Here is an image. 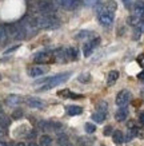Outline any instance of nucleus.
I'll use <instances>...</instances> for the list:
<instances>
[{
  "label": "nucleus",
  "instance_id": "nucleus-11",
  "mask_svg": "<svg viewBox=\"0 0 144 146\" xmlns=\"http://www.w3.org/2000/svg\"><path fill=\"white\" fill-rule=\"evenodd\" d=\"M57 5L66 9H75L79 5V0H55Z\"/></svg>",
  "mask_w": 144,
  "mask_h": 146
},
{
  "label": "nucleus",
  "instance_id": "nucleus-38",
  "mask_svg": "<svg viewBox=\"0 0 144 146\" xmlns=\"http://www.w3.org/2000/svg\"><path fill=\"white\" fill-rule=\"evenodd\" d=\"M137 78H139L140 80H144V71H141V72H140L139 75H137Z\"/></svg>",
  "mask_w": 144,
  "mask_h": 146
},
{
  "label": "nucleus",
  "instance_id": "nucleus-33",
  "mask_svg": "<svg viewBox=\"0 0 144 146\" xmlns=\"http://www.w3.org/2000/svg\"><path fill=\"white\" fill-rule=\"evenodd\" d=\"M140 35H141V31H140L137 27H135V31H133V39L137 40L140 38Z\"/></svg>",
  "mask_w": 144,
  "mask_h": 146
},
{
  "label": "nucleus",
  "instance_id": "nucleus-20",
  "mask_svg": "<svg viewBox=\"0 0 144 146\" xmlns=\"http://www.w3.org/2000/svg\"><path fill=\"white\" fill-rule=\"evenodd\" d=\"M66 52H67V59H71V60H76V59H78V55H79L78 48L70 47V48L66 50Z\"/></svg>",
  "mask_w": 144,
  "mask_h": 146
},
{
  "label": "nucleus",
  "instance_id": "nucleus-43",
  "mask_svg": "<svg viewBox=\"0 0 144 146\" xmlns=\"http://www.w3.org/2000/svg\"><path fill=\"white\" fill-rule=\"evenodd\" d=\"M141 94H143V97H144V90H143V93H141Z\"/></svg>",
  "mask_w": 144,
  "mask_h": 146
},
{
  "label": "nucleus",
  "instance_id": "nucleus-7",
  "mask_svg": "<svg viewBox=\"0 0 144 146\" xmlns=\"http://www.w3.org/2000/svg\"><path fill=\"white\" fill-rule=\"evenodd\" d=\"M37 11H40L41 15H52L55 12V5H53L52 1H48V0L39 1L37 3Z\"/></svg>",
  "mask_w": 144,
  "mask_h": 146
},
{
  "label": "nucleus",
  "instance_id": "nucleus-24",
  "mask_svg": "<svg viewBox=\"0 0 144 146\" xmlns=\"http://www.w3.org/2000/svg\"><path fill=\"white\" fill-rule=\"evenodd\" d=\"M78 80H79V82H82V83H88V82L91 80V74H89V72L80 74V75L78 76Z\"/></svg>",
  "mask_w": 144,
  "mask_h": 146
},
{
  "label": "nucleus",
  "instance_id": "nucleus-34",
  "mask_svg": "<svg viewBox=\"0 0 144 146\" xmlns=\"http://www.w3.org/2000/svg\"><path fill=\"white\" fill-rule=\"evenodd\" d=\"M137 63L141 67H144V54H140L139 56H137Z\"/></svg>",
  "mask_w": 144,
  "mask_h": 146
},
{
  "label": "nucleus",
  "instance_id": "nucleus-21",
  "mask_svg": "<svg viewBox=\"0 0 144 146\" xmlns=\"http://www.w3.org/2000/svg\"><path fill=\"white\" fill-rule=\"evenodd\" d=\"M91 118H92V121H95L96 123H103L105 121V114L104 113H100V111H95Z\"/></svg>",
  "mask_w": 144,
  "mask_h": 146
},
{
  "label": "nucleus",
  "instance_id": "nucleus-1",
  "mask_svg": "<svg viewBox=\"0 0 144 146\" xmlns=\"http://www.w3.org/2000/svg\"><path fill=\"white\" fill-rule=\"evenodd\" d=\"M36 22V27L37 30L41 28V30H52V28H57L60 26V22L59 19H56L53 15H41V16H37L35 18Z\"/></svg>",
  "mask_w": 144,
  "mask_h": 146
},
{
  "label": "nucleus",
  "instance_id": "nucleus-12",
  "mask_svg": "<svg viewBox=\"0 0 144 146\" xmlns=\"http://www.w3.org/2000/svg\"><path fill=\"white\" fill-rule=\"evenodd\" d=\"M26 103L30 107H32V109H43V107L45 106V105H44V102L41 101V99L35 98V97H28L26 99Z\"/></svg>",
  "mask_w": 144,
  "mask_h": 146
},
{
  "label": "nucleus",
  "instance_id": "nucleus-4",
  "mask_svg": "<svg viewBox=\"0 0 144 146\" xmlns=\"http://www.w3.org/2000/svg\"><path fill=\"white\" fill-rule=\"evenodd\" d=\"M132 98V94L130 90H122V91H119L118 95H116V99H115V102H116V105H118L119 107H126L128 103H130V101H131Z\"/></svg>",
  "mask_w": 144,
  "mask_h": 146
},
{
  "label": "nucleus",
  "instance_id": "nucleus-45",
  "mask_svg": "<svg viewBox=\"0 0 144 146\" xmlns=\"http://www.w3.org/2000/svg\"><path fill=\"white\" fill-rule=\"evenodd\" d=\"M0 79H1V75H0Z\"/></svg>",
  "mask_w": 144,
  "mask_h": 146
},
{
  "label": "nucleus",
  "instance_id": "nucleus-44",
  "mask_svg": "<svg viewBox=\"0 0 144 146\" xmlns=\"http://www.w3.org/2000/svg\"><path fill=\"white\" fill-rule=\"evenodd\" d=\"M67 146H72V145H67Z\"/></svg>",
  "mask_w": 144,
  "mask_h": 146
},
{
  "label": "nucleus",
  "instance_id": "nucleus-14",
  "mask_svg": "<svg viewBox=\"0 0 144 146\" xmlns=\"http://www.w3.org/2000/svg\"><path fill=\"white\" fill-rule=\"evenodd\" d=\"M57 95H59V97H63V98H71V99H80V98H83V95H80V94H75L74 91H71V90H68V89L59 91Z\"/></svg>",
  "mask_w": 144,
  "mask_h": 146
},
{
  "label": "nucleus",
  "instance_id": "nucleus-36",
  "mask_svg": "<svg viewBox=\"0 0 144 146\" xmlns=\"http://www.w3.org/2000/svg\"><path fill=\"white\" fill-rule=\"evenodd\" d=\"M67 141V137L66 135H61V137H59V139H57V142H59V145H64Z\"/></svg>",
  "mask_w": 144,
  "mask_h": 146
},
{
  "label": "nucleus",
  "instance_id": "nucleus-15",
  "mask_svg": "<svg viewBox=\"0 0 144 146\" xmlns=\"http://www.w3.org/2000/svg\"><path fill=\"white\" fill-rule=\"evenodd\" d=\"M127 117H128V109H127V107H120V109L115 113V118H116L118 122H123V121H126Z\"/></svg>",
  "mask_w": 144,
  "mask_h": 146
},
{
  "label": "nucleus",
  "instance_id": "nucleus-5",
  "mask_svg": "<svg viewBox=\"0 0 144 146\" xmlns=\"http://www.w3.org/2000/svg\"><path fill=\"white\" fill-rule=\"evenodd\" d=\"M97 20L99 24L105 28H108L114 24L115 20V12H103V13H97Z\"/></svg>",
  "mask_w": 144,
  "mask_h": 146
},
{
  "label": "nucleus",
  "instance_id": "nucleus-6",
  "mask_svg": "<svg viewBox=\"0 0 144 146\" xmlns=\"http://www.w3.org/2000/svg\"><path fill=\"white\" fill-rule=\"evenodd\" d=\"M100 44V38L99 36H95V38H92L91 40H88L87 43H84L83 44V54L84 56H89L92 54V51L97 47V46Z\"/></svg>",
  "mask_w": 144,
  "mask_h": 146
},
{
  "label": "nucleus",
  "instance_id": "nucleus-39",
  "mask_svg": "<svg viewBox=\"0 0 144 146\" xmlns=\"http://www.w3.org/2000/svg\"><path fill=\"white\" fill-rule=\"evenodd\" d=\"M13 146H27V145H24L23 142H18V143H15V145H13Z\"/></svg>",
  "mask_w": 144,
  "mask_h": 146
},
{
  "label": "nucleus",
  "instance_id": "nucleus-18",
  "mask_svg": "<svg viewBox=\"0 0 144 146\" xmlns=\"http://www.w3.org/2000/svg\"><path fill=\"white\" fill-rule=\"evenodd\" d=\"M118 79H119V71H116V70L109 71L108 76H107V84H108V86H112V84L116 83Z\"/></svg>",
  "mask_w": 144,
  "mask_h": 146
},
{
  "label": "nucleus",
  "instance_id": "nucleus-37",
  "mask_svg": "<svg viewBox=\"0 0 144 146\" xmlns=\"http://www.w3.org/2000/svg\"><path fill=\"white\" fill-rule=\"evenodd\" d=\"M139 121L141 125H144V113H141V114L139 115Z\"/></svg>",
  "mask_w": 144,
  "mask_h": 146
},
{
  "label": "nucleus",
  "instance_id": "nucleus-27",
  "mask_svg": "<svg viewBox=\"0 0 144 146\" xmlns=\"http://www.w3.org/2000/svg\"><path fill=\"white\" fill-rule=\"evenodd\" d=\"M127 23H128V24H131V26L136 27L140 23V19L137 18V16H135V15H132V16H130V18L127 19Z\"/></svg>",
  "mask_w": 144,
  "mask_h": 146
},
{
  "label": "nucleus",
  "instance_id": "nucleus-22",
  "mask_svg": "<svg viewBox=\"0 0 144 146\" xmlns=\"http://www.w3.org/2000/svg\"><path fill=\"white\" fill-rule=\"evenodd\" d=\"M39 145L40 146H51L52 145V138L49 137V135H47V134H44V135L40 137Z\"/></svg>",
  "mask_w": 144,
  "mask_h": 146
},
{
  "label": "nucleus",
  "instance_id": "nucleus-42",
  "mask_svg": "<svg viewBox=\"0 0 144 146\" xmlns=\"http://www.w3.org/2000/svg\"><path fill=\"white\" fill-rule=\"evenodd\" d=\"M0 146H8V145H7L5 142H0Z\"/></svg>",
  "mask_w": 144,
  "mask_h": 146
},
{
  "label": "nucleus",
  "instance_id": "nucleus-3",
  "mask_svg": "<svg viewBox=\"0 0 144 146\" xmlns=\"http://www.w3.org/2000/svg\"><path fill=\"white\" fill-rule=\"evenodd\" d=\"M5 27V31H7V35L12 39H24L27 36L26 31L20 23H13V24H7Z\"/></svg>",
  "mask_w": 144,
  "mask_h": 146
},
{
  "label": "nucleus",
  "instance_id": "nucleus-10",
  "mask_svg": "<svg viewBox=\"0 0 144 146\" xmlns=\"http://www.w3.org/2000/svg\"><path fill=\"white\" fill-rule=\"evenodd\" d=\"M47 71H48V67L41 66V64H39V66H32L28 68V75L32 76V78H36V76L44 75Z\"/></svg>",
  "mask_w": 144,
  "mask_h": 146
},
{
  "label": "nucleus",
  "instance_id": "nucleus-2",
  "mask_svg": "<svg viewBox=\"0 0 144 146\" xmlns=\"http://www.w3.org/2000/svg\"><path fill=\"white\" fill-rule=\"evenodd\" d=\"M71 76V72H61V74H57L55 76H51V78H48V80L45 83L40 87V91H47V90H51L53 87H56L59 84L64 83L68 80V78Z\"/></svg>",
  "mask_w": 144,
  "mask_h": 146
},
{
  "label": "nucleus",
  "instance_id": "nucleus-13",
  "mask_svg": "<svg viewBox=\"0 0 144 146\" xmlns=\"http://www.w3.org/2000/svg\"><path fill=\"white\" fill-rule=\"evenodd\" d=\"M53 55V59L55 60H57V62H66V60H68L67 59V52H66V48H57L55 50L52 52Z\"/></svg>",
  "mask_w": 144,
  "mask_h": 146
},
{
  "label": "nucleus",
  "instance_id": "nucleus-19",
  "mask_svg": "<svg viewBox=\"0 0 144 146\" xmlns=\"http://www.w3.org/2000/svg\"><path fill=\"white\" fill-rule=\"evenodd\" d=\"M112 139H114V142L118 143V145L123 143V141H124V134L122 133V130H115L114 133H112Z\"/></svg>",
  "mask_w": 144,
  "mask_h": 146
},
{
  "label": "nucleus",
  "instance_id": "nucleus-16",
  "mask_svg": "<svg viewBox=\"0 0 144 146\" xmlns=\"http://www.w3.org/2000/svg\"><path fill=\"white\" fill-rule=\"evenodd\" d=\"M66 111L67 114L71 115V117H74V115H79L83 113V109L80 106H76V105H71V106H67L66 107Z\"/></svg>",
  "mask_w": 144,
  "mask_h": 146
},
{
  "label": "nucleus",
  "instance_id": "nucleus-26",
  "mask_svg": "<svg viewBox=\"0 0 144 146\" xmlns=\"http://www.w3.org/2000/svg\"><path fill=\"white\" fill-rule=\"evenodd\" d=\"M84 4L87 7H99L101 4V0H84Z\"/></svg>",
  "mask_w": 144,
  "mask_h": 146
},
{
  "label": "nucleus",
  "instance_id": "nucleus-17",
  "mask_svg": "<svg viewBox=\"0 0 144 146\" xmlns=\"http://www.w3.org/2000/svg\"><path fill=\"white\" fill-rule=\"evenodd\" d=\"M22 101H23L22 97L15 95V94H11V95H8V97H7V99H5L7 105H9V106H16V105H19V103H20Z\"/></svg>",
  "mask_w": 144,
  "mask_h": 146
},
{
  "label": "nucleus",
  "instance_id": "nucleus-8",
  "mask_svg": "<svg viewBox=\"0 0 144 146\" xmlns=\"http://www.w3.org/2000/svg\"><path fill=\"white\" fill-rule=\"evenodd\" d=\"M34 60L36 63H39V64H43V63H49L55 60L53 59V55L52 52H48V51H41V52H37L34 56Z\"/></svg>",
  "mask_w": 144,
  "mask_h": 146
},
{
  "label": "nucleus",
  "instance_id": "nucleus-41",
  "mask_svg": "<svg viewBox=\"0 0 144 146\" xmlns=\"http://www.w3.org/2000/svg\"><path fill=\"white\" fill-rule=\"evenodd\" d=\"M27 146H37V145H36V143H34V142H31V143H28Z\"/></svg>",
  "mask_w": 144,
  "mask_h": 146
},
{
  "label": "nucleus",
  "instance_id": "nucleus-9",
  "mask_svg": "<svg viewBox=\"0 0 144 146\" xmlns=\"http://www.w3.org/2000/svg\"><path fill=\"white\" fill-rule=\"evenodd\" d=\"M118 8V4L115 0H108L105 1L104 4H100L97 7V13H103V12H115Z\"/></svg>",
  "mask_w": 144,
  "mask_h": 146
},
{
  "label": "nucleus",
  "instance_id": "nucleus-31",
  "mask_svg": "<svg viewBox=\"0 0 144 146\" xmlns=\"http://www.w3.org/2000/svg\"><path fill=\"white\" fill-rule=\"evenodd\" d=\"M103 133H104V135H112V133H114V129H112V126H105Z\"/></svg>",
  "mask_w": 144,
  "mask_h": 146
},
{
  "label": "nucleus",
  "instance_id": "nucleus-30",
  "mask_svg": "<svg viewBox=\"0 0 144 146\" xmlns=\"http://www.w3.org/2000/svg\"><path fill=\"white\" fill-rule=\"evenodd\" d=\"M22 117H23V111L20 110V109H18V110L13 111V114H12L13 119H19V118H22Z\"/></svg>",
  "mask_w": 144,
  "mask_h": 146
},
{
  "label": "nucleus",
  "instance_id": "nucleus-23",
  "mask_svg": "<svg viewBox=\"0 0 144 146\" xmlns=\"http://www.w3.org/2000/svg\"><path fill=\"white\" fill-rule=\"evenodd\" d=\"M87 38H93V32L91 31H80L76 35V39H87Z\"/></svg>",
  "mask_w": 144,
  "mask_h": 146
},
{
  "label": "nucleus",
  "instance_id": "nucleus-40",
  "mask_svg": "<svg viewBox=\"0 0 144 146\" xmlns=\"http://www.w3.org/2000/svg\"><path fill=\"white\" fill-rule=\"evenodd\" d=\"M3 134H4V131H3V127H1V126H0V138L3 137Z\"/></svg>",
  "mask_w": 144,
  "mask_h": 146
},
{
  "label": "nucleus",
  "instance_id": "nucleus-35",
  "mask_svg": "<svg viewBox=\"0 0 144 146\" xmlns=\"http://www.w3.org/2000/svg\"><path fill=\"white\" fill-rule=\"evenodd\" d=\"M19 47H20V44H16V46H13V47H11V48H8V50H5V55L7 54H9V52H12V51H15V50H18Z\"/></svg>",
  "mask_w": 144,
  "mask_h": 146
},
{
  "label": "nucleus",
  "instance_id": "nucleus-28",
  "mask_svg": "<svg viewBox=\"0 0 144 146\" xmlns=\"http://www.w3.org/2000/svg\"><path fill=\"white\" fill-rule=\"evenodd\" d=\"M84 129H85V131H87L88 134H92V133H95V131H96V126H95L93 123H91V122L85 123Z\"/></svg>",
  "mask_w": 144,
  "mask_h": 146
},
{
  "label": "nucleus",
  "instance_id": "nucleus-29",
  "mask_svg": "<svg viewBox=\"0 0 144 146\" xmlns=\"http://www.w3.org/2000/svg\"><path fill=\"white\" fill-rule=\"evenodd\" d=\"M7 31H5V27L0 24V42H5L7 40Z\"/></svg>",
  "mask_w": 144,
  "mask_h": 146
},
{
  "label": "nucleus",
  "instance_id": "nucleus-25",
  "mask_svg": "<svg viewBox=\"0 0 144 146\" xmlns=\"http://www.w3.org/2000/svg\"><path fill=\"white\" fill-rule=\"evenodd\" d=\"M107 109H108V105H107V102H99L97 105H96V111H100V113H107Z\"/></svg>",
  "mask_w": 144,
  "mask_h": 146
},
{
  "label": "nucleus",
  "instance_id": "nucleus-32",
  "mask_svg": "<svg viewBox=\"0 0 144 146\" xmlns=\"http://www.w3.org/2000/svg\"><path fill=\"white\" fill-rule=\"evenodd\" d=\"M123 4H124V7H126L127 9H131L132 8V0H123Z\"/></svg>",
  "mask_w": 144,
  "mask_h": 146
}]
</instances>
